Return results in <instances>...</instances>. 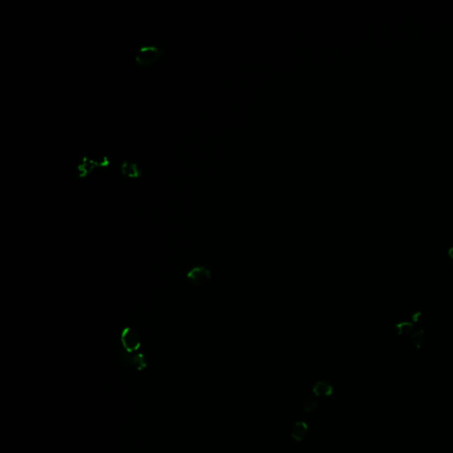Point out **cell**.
<instances>
[{"mask_svg": "<svg viewBox=\"0 0 453 453\" xmlns=\"http://www.w3.org/2000/svg\"><path fill=\"white\" fill-rule=\"evenodd\" d=\"M162 55L163 50L158 45L156 44L143 45L135 52V63L141 67H151L157 63Z\"/></svg>", "mask_w": 453, "mask_h": 453, "instance_id": "cell-1", "label": "cell"}, {"mask_svg": "<svg viewBox=\"0 0 453 453\" xmlns=\"http://www.w3.org/2000/svg\"><path fill=\"white\" fill-rule=\"evenodd\" d=\"M120 342L124 350L127 352H135L141 347V337L136 330L127 327L121 331Z\"/></svg>", "mask_w": 453, "mask_h": 453, "instance_id": "cell-2", "label": "cell"}, {"mask_svg": "<svg viewBox=\"0 0 453 453\" xmlns=\"http://www.w3.org/2000/svg\"><path fill=\"white\" fill-rule=\"evenodd\" d=\"M187 278L193 284L205 285L211 280V272L206 266H195L188 272Z\"/></svg>", "mask_w": 453, "mask_h": 453, "instance_id": "cell-3", "label": "cell"}, {"mask_svg": "<svg viewBox=\"0 0 453 453\" xmlns=\"http://www.w3.org/2000/svg\"><path fill=\"white\" fill-rule=\"evenodd\" d=\"M120 360L130 366H134L137 370H143L145 368L147 364L143 353L139 352H127L123 349L119 351Z\"/></svg>", "mask_w": 453, "mask_h": 453, "instance_id": "cell-4", "label": "cell"}, {"mask_svg": "<svg viewBox=\"0 0 453 453\" xmlns=\"http://www.w3.org/2000/svg\"><path fill=\"white\" fill-rule=\"evenodd\" d=\"M97 167H98L96 165L94 157L84 156L76 167L78 177L86 178L89 175H92V172L94 171Z\"/></svg>", "mask_w": 453, "mask_h": 453, "instance_id": "cell-5", "label": "cell"}, {"mask_svg": "<svg viewBox=\"0 0 453 453\" xmlns=\"http://www.w3.org/2000/svg\"><path fill=\"white\" fill-rule=\"evenodd\" d=\"M120 173L121 175L130 178V179H136L139 178L142 172L140 170L138 164L132 162L129 160H124L120 164Z\"/></svg>", "mask_w": 453, "mask_h": 453, "instance_id": "cell-6", "label": "cell"}, {"mask_svg": "<svg viewBox=\"0 0 453 453\" xmlns=\"http://www.w3.org/2000/svg\"><path fill=\"white\" fill-rule=\"evenodd\" d=\"M412 328H413V325L411 323H402V324L398 325V330L399 331V334L408 333L412 330Z\"/></svg>", "mask_w": 453, "mask_h": 453, "instance_id": "cell-7", "label": "cell"}, {"mask_svg": "<svg viewBox=\"0 0 453 453\" xmlns=\"http://www.w3.org/2000/svg\"><path fill=\"white\" fill-rule=\"evenodd\" d=\"M413 340L414 341V343L421 344V343L423 342V340H425V334H424V332H423V331L417 332L416 334L414 335Z\"/></svg>", "mask_w": 453, "mask_h": 453, "instance_id": "cell-8", "label": "cell"}, {"mask_svg": "<svg viewBox=\"0 0 453 453\" xmlns=\"http://www.w3.org/2000/svg\"><path fill=\"white\" fill-rule=\"evenodd\" d=\"M450 256H451V257H452L453 259V249H452V250H450Z\"/></svg>", "mask_w": 453, "mask_h": 453, "instance_id": "cell-9", "label": "cell"}]
</instances>
